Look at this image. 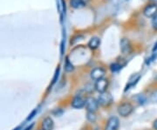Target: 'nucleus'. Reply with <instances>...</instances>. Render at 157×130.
<instances>
[{"label": "nucleus", "instance_id": "0eeeda50", "mask_svg": "<svg viewBox=\"0 0 157 130\" xmlns=\"http://www.w3.org/2000/svg\"><path fill=\"white\" fill-rule=\"evenodd\" d=\"M121 51L124 55H129L132 52V44L127 38H123L121 40Z\"/></svg>", "mask_w": 157, "mask_h": 130}, {"label": "nucleus", "instance_id": "7ed1b4c3", "mask_svg": "<svg viewBox=\"0 0 157 130\" xmlns=\"http://www.w3.org/2000/svg\"><path fill=\"white\" fill-rule=\"evenodd\" d=\"M99 103L97 99L94 97H87L86 98V104H85V108L86 109L87 112L89 113H96L99 109Z\"/></svg>", "mask_w": 157, "mask_h": 130}, {"label": "nucleus", "instance_id": "ddd939ff", "mask_svg": "<svg viewBox=\"0 0 157 130\" xmlns=\"http://www.w3.org/2000/svg\"><path fill=\"white\" fill-rule=\"evenodd\" d=\"M65 70H66V72H67V73H72L73 70H74V67H73V65L72 64V62L69 60L68 58H67V60H66Z\"/></svg>", "mask_w": 157, "mask_h": 130}, {"label": "nucleus", "instance_id": "412c9836", "mask_svg": "<svg viewBox=\"0 0 157 130\" xmlns=\"http://www.w3.org/2000/svg\"><path fill=\"white\" fill-rule=\"evenodd\" d=\"M150 2H151L152 4H154V5L157 6V0H150Z\"/></svg>", "mask_w": 157, "mask_h": 130}, {"label": "nucleus", "instance_id": "f3484780", "mask_svg": "<svg viewBox=\"0 0 157 130\" xmlns=\"http://www.w3.org/2000/svg\"><path fill=\"white\" fill-rule=\"evenodd\" d=\"M152 26H153V28L155 29V30L157 31V14L155 15L153 17V18H152Z\"/></svg>", "mask_w": 157, "mask_h": 130}, {"label": "nucleus", "instance_id": "f8f14e48", "mask_svg": "<svg viewBox=\"0 0 157 130\" xmlns=\"http://www.w3.org/2000/svg\"><path fill=\"white\" fill-rule=\"evenodd\" d=\"M70 6L74 9H79L85 6V2L83 0H70Z\"/></svg>", "mask_w": 157, "mask_h": 130}, {"label": "nucleus", "instance_id": "a211bd4d", "mask_svg": "<svg viewBox=\"0 0 157 130\" xmlns=\"http://www.w3.org/2000/svg\"><path fill=\"white\" fill-rule=\"evenodd\" d=\"M36 113H37V109H35V110H33V111L32 113L29 114V116H28V117H27V118H26V120H27V121H29V120H31L33 118L34 115H35Z\"/></svg>", "mask_w": 157, "mask_h": 130}, {"label": "nucleus", "instance_id": "aec40b11", "mask_svg": "<svg viewBox=\"0 0 157 130\" xmlns=\"http://www.w3.org/2000/svg\"><path fill=\"white\" fill-rule=\"evenodd\" d=\"M157 50V42L155 44V45H154V48H153V52H155Z\"/></svg>", "mask_w": 157, "mask_h": 130}, {"label": "nucleus", "instance_id": "4be33fe9", "mask_svg": "<svg viewBox=\"0 0 157 130\" xmlns=\"http://www.w3.org/2000/svg\"><path fill=\"white\" fill-rule=\"evenodd\" d=\"M13 130H21V127H17L16 128H14Z\"/></svg>", "mask_w": 157, "mask_h": 130}, {"label": "nucleus", "instance_id": "9d476101", "mask_svg": "<svg viewBox=\"0 0 157 130\" xmlns=\"http://www.w3.org/2000/svg\"><path fill=\"white\" fill-rule=\"evenodd\" d=\"M143 14L147 17H153L157 14V6L154 4H150L143 9Z\"/></svg>", "mask_w": 157, "mask_h": 130}, {"label": "nucleus", "instance_id": "9b49d317", "mask_svg": "<svg viewBox=\"0 0 157 130\" xmlns=\"http://www.w3.org/2000/svg\"><path fill=\"white\" fill-rule=\"evenodd\" d=\"M100 45H101V39L97 36H94V37L91 38V40H89V42L87 44V46L92 50H95L100 46Z\"/></svg>", "mask_w": 157, "mask_h": 130}, {"label": "nucleus", "instance_id": "5701e85b", "mask_svg": "<svg viewBox=\"0 0 157 130\" xmlns=\"http://www.w3.org/2000/svg\"><path fill=\"white\" fill-rule=\"evenodd\" d=\"M38 130H43V129H41V128H39V129H38Z\"/></svg>", "mask_w": 157, "mask_h": 130}, {"label": "nucleus", "instance_id": "f257e3e1", "mask_svg": "<svg viewBox=\"0 0 157 130\" xmlns=\"http://www.w3.org/2000/svg\"><path fill=\"white\" fill-rule=\"evenodd\" d=\"M134 106L130 101H123L120 103L117 107L118 114L121 117H128L129 115H131V113L134 112Z\"/></svg>", "mask_w": 157, "mask_h": 130}, {"label": "nucleus", "instance_id": "423d86ee", "mask_svg": "<svg viewBox=\"0 0 157 130\" xmlns=\"http://www.w3.org/2000/svg\"><path fill=\"white\" fill-rule=\"evenodd\" d=\"M106 75V70L103 67H98L94 68L91 72H90V77L91 79L94 80H99V79L105 78Z\"/></svg>", "mask_w": 157, "mask_h": 130}, {"label": "nucleus", "instance_id": "39448f33", "mask_svg": "<svg viewBox=\"0 0 157 130\" xmlns=\"http://www.w3.org/2000/svg\"><path fill=\"white\" fill-rule=\"evenodd\" d=\"M120 128V120L116 116H111L107 120L104 130H119Z\"/></svg>", "mask_w": 157, "mask_h": 130}, {"label": "nucleus", "instance_id": "1a4fd4ad", "mask_svg": "<svg viewBox=\"0 0 157 130\" xmlns=\"http://www.w3.org/2000/svg\"><path fill=\"white\" fill-rule=\"evenodd\" d=\"M40 128L43 130H53L54 128V121L51 116H46L42 120Z\"/></svg>", "mask_w": 157, "mask_h": 130}, {"label": "nucleus", "instance_id": "20e7f679", "mask_svg": "<svg viewBox=\"0 0 157 130\" xmlns=\"http://www.w3.org/2000/svg\"><path fill=\"white\" fill-rule=\"evenodd\" d=\"M109 85H110L109 79L103 78L99 80H96L95 84H94V88L99 94H101V93L107 92V88L109 87Z\"/></svg>", "mask_w": 157, "mask_h": 130}, {"label": "nucleus", "instance_id": "6e6552de", "mask_svg": "<svg viewBox=\"0 0 157 130\" xmlns=\"http://www.w3.org/2000/svg\"><path fill=\"white\" fill-rule=\"evenodd\" d=\"M85 104H86V98H84L82 95L74 96L71 101V106L75 109H80V108H85Z\"/></svg>", "mask_w": 157, "mask_h": 130}, {"label": "nucleus", "instance_id": "2eb2a0df", "mask_svg": "<svg viewBox=\"0 0 157 130\" xmlns=\"http://www.w3.org/2000/svg\"><path fill=\"white\" fill-rule=\"evenodd\" d=\"M121 68V65H120L119 63H113L110 66V69L112 72H117Z\"/></svg>", "mask_w": 157, "mask_h": 130}, {"label": "nucleus", "instance_id": "4468645a", "mask_svg": "<svg viewBox=\"0 0 157 130\" xmlns=\"http://www.w3.org/2000/svg\"><path fill=\"white\" fill-rule=\"evenodd\" d=\"M148 100L152 103H157V90H154L150 93Z\"/></svg>", "mask_w": 157, "mask_h": 130}, {"label": "nucleus", "instance_id": "6ab92c4d", "mask_svg": "<svg viewBox=\"0 0 157 130\" xmlns=\"http://www.w3.org/2000/svg\"><path fill=\"white\" fill-rule=\"evenodd\" d=\"M153 128L155 130H157V119L153 121Z\"/></svg>", "mask_w": 157, "mask_h": 130}, {"label": "nucleus", "instance_id": "dca6fc26", "mask_svg": "<svg viewBox=\"0 0 157 130\" xmlns=\"http://www.w3.org/2000/svg\"><path fill=\"white\" fill-rule=\"evenodd\" d=\"M87 120H90L91 122L95 121V120H96L95 113H89V112H87Z\"/></svg>", "mask_w": 157, "mask_h": 130}, {"label": "nucleus", "instance_id": "f03ea898", "mask_svg": "<svg viewBox=\"0 0 157 130\" xmlns=\"http://www.w3.org/2000/svg\"><path fill=\"white\" fill-rule=\"evenodd\" d=\"M98 103L101 107L103 108H108L110 105H112L113 101V98L112 94L109 92H105V93H101L100 95L97 98Z\"/></svg>", "mask_w": 157, "mask_h": 130}]
</instances>
